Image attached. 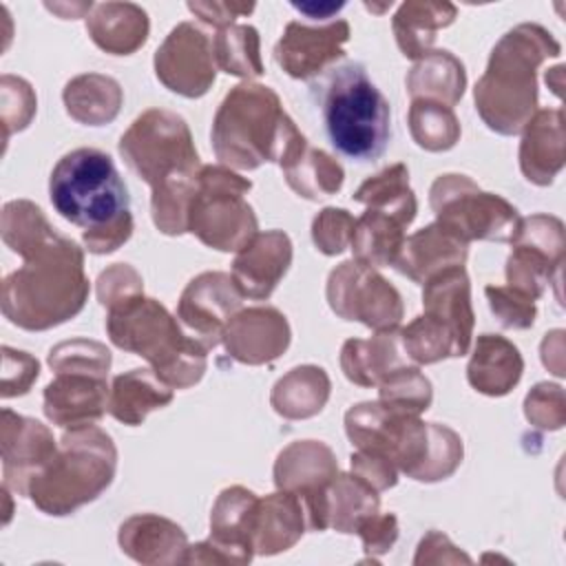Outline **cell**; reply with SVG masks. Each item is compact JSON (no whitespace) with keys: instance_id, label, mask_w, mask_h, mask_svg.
<instances>
[{"instance_id":"cell-1","label":"cell","mask_w":566,"mask_h":566,"mask_svg":"<svg viewBox=\"0 0 566 566\" xmlns=\"http://www.w3.org/2000/svg\"><path fill=\"white\" fill-rule=\"evenodd\" d=\"M49 197L62 219L82 228L91 254H111L133 234L128 188L111 155L99 148H75L57 159Z\"/></svg>"},{"instance_id":"cell-2","label":"cell","mask_w":566,"mask_h":566,"mask_svg":"<svg viewBox=\"0 0 566 566\" xmlns=\"http://www.w3.org/2000/svg\"><path fill=\"white\" fill-rule=\"evenodd\" d=\"M24 263L2 281V314L27 332H44L82 312L88 298L82 248L49 232L18 252Z\"/></svg>"},{"instance_id":"cell-3","label":"cell","mask_w":566,"mask_h":566,"mask_svg":"<svg viewBox=\"0 0 566 566\" xmlns=\"http://www.w3.org/2000/svg\"><path fill=\"white\" fill-rule=\"evenodd\" d=\"M345 431L358 451L387 455L398 471L418 482L447 480L464 455L462 438L453 429L389 411L378 400L349 407Z\"/></svg>"},{"instance_id":"cell-4","label":"cell","mask_w":566,"mask_h":566,"mask_svg":"<svg viewBox=\"0 0 566 566\" xmlns=\"http://www.w3.org/2000/svg\"><path fill=\"white\" fill-rule=\"evenodd\" d=\"M210 137L214 155L239 170H254L265 161L285 166L307 144L279 95L256 82L237 84L223 97Z\"/></svg>"},{"instance_id":"cell-5","label":"cell","mask_w":566,"mask_h":566,"mask_svg":"<svg viewBox=\"0 0 566 566\" xmlns=\"http://www.w3.org/2000/svg\"><path fill=\"white\" fill-rule=\"evenodd\" d=\"M559 42L539 24H520L493 46L473 97L484 124L500 135H517L537 106V69L559 55Z\"/></svg>"},{"instance_id":"cell-6","label":"cell","mask_w":566,"mask_h":566,"mask_svg":"<svg viewBox=\"0 0 566 566\" xmlns=\"http://www.w3.org/2000/svg\"><path fill=\"white\" fill-rule=\"evenodd\" d=\"M106 332L115 347L146 358L157 378L172 389L192 387L203 378L210 349L144 292L108 307Z\"/></svg>"},{"instance_id":"cell-7","label":"cell","mask_w":566,"mask_h":566,"mask_svg":"<svg viewBox=\"0 0 566 566\" xmlns=\"http://www.w3.org/2000/svg\"><path fill=\"white\" fill-rule=\"evenodd\" d=\"M332 146L354 161H376L391 139V111L360 62H345L312 86Z\"/></svg>"},{"instance_id":"cell-8","label":"cell","mask_w":566,"mask_h":566,"mask_svg":"<svg viewBox=\"0 0 566 566\" xmlns=\"http://www.w3.org/2000/svg\"><path fill=\"white\" fill-rule=\"evenodd\" d=\"M117 449L111 436L93 424L66 431L53 460L27 486V497L46 515H69L93 502L115 478Z\"/></svg>"},{"instance_id":"cell-9","label":"cell","mask_w":566,"mask_h":566,"mask_svg":"<svg viewBox=\"0 0 566 566\" xmlns=\"http://www.w3.org/2000/svg\"><path fill=\"white\" fill-rule=\"evenodd\" d=\"M119 155L150 190L175 179L195 177L201 170L186 119L166 108L142 113L122 135Z\"/></svg>"},{"instance_id":"cell-10","label":"cell","mask_w":566,"mask_h":566,"mask_svg":"<svg viewBox=\"0 0 566 566\" xmlns=\"http://www.w3.org/2000/svg\"><path fill=\"white\" fill-rule=\"evenodd\" d=\"M252 181L228 166H201L197 195L188 212V232L219 252H239L259 230L256 214L245 201Z\"/></svg>"},{"instance_id":"cell-11","label":"cell","mask_w":566,"mask_h":566,"mask_svg":"<svg viewBox=\"0 0 566 566\" xmlns=\"http://www.w3.org/2000/svg\"><path fill=\"white\" fill-rule=\"evenodd\" d=\"M431 210L444 228L455 232L467 243L473 239L511 241L520 214L504 197L484 192L467 175H440L429 190Z\"/></svg>"},{"instance_id":"cell-12","label":"cell","mask_w":566,"mask_h":566,"mask_svg":"<svg viewBox=\"0 0 566 566\" xmlns=\"http://www.w3.org/2000/svg\"><path fill=\"white\" fill-rule=\"evenodd\" d=\"M332 312L345 321H358L374 332L396 329L402 321L398 290L374 268L349 259L334 268L325 287Z\"/></svg>"},{"instance_id":"cell-13","label":"cell","mask_w":566,"mask_h":566,"mask_svg":"<svg viewBox=\"0 0 566 566\" xmlns=\"http://www.w3.org/2000/svg\"><path fill=\"white\" fill-rule=\"evenodd\" d=\"M513 250L506 259V283L524 296L537 301L553 276L564 265V223L551 214L520 219L511 239Z\"/></svg>"},{"instance_id":"cell-14","label":"cell","mask_w":566,"mask_h":566,"mask_svg":"<svg viewBox=\"0 0 566 566\" xmlns=\"http://www.w3.org/2000/svg\"><path fill=\"white\" fill-rule=\"evenodd\" d=\"M259 497L245 486L223 489L210 513V539L186 548L184 564H250Z\"/></svg>"},{"instance_id":"cell-15","label":"cell","mask_w":566,"mask_h":566,"mask_svg":"<svg viewBox=\"0 0 566 566\" xmlns=\"http://www.w3.org/2000/svg\"><path fill=\"white\" fill-rule=\"evenodd\" d=\"M155 75L177 95H206L217 75L212 40L192 22L177 24L155 51Z\"/></svg>"},{"instance_id":"cell-16","label":"cell","mask_w":566,"mask_h":566,"mask_svg":"<svg viewBox=\"0 0 566 566\" xmlns=\"http://www.w3.org/2000/svg\"><path fill=\"white\" fill-rule=\"evenodd\" d=\"M243 298L232 274L203 272L184 287L177 303V318L192 338L206 349H212L221 343L223 329L241 310Z\"/></svg>"},{"instance_id":"cell-17","label":"cell","mask_w":566,"mask_h":566,"mask_svg":"<svg viewBox=\"0 0 566 566\" xmlns=\"http://www.w3.org/2000/svg\"><path fill=\"white\" fill-rule=\"evenodd\" d=\"M0 449L2 486L18 495H27L29 480L53 460L57 442L42 422L11 409H2Z\"/></svg>"},{"instance_id":"cell-18","label":"cell","mask_w":566,"mask_h":566,"mask_svg":"<svg viewBox=\"0 0 566 566\" xmlns=\"http://www.w3.org/2000/svg\"><path fill=\"white\" fill-rule=\"evenodd\" d=\"M347 42L349 24L345 20H332L321 27L290 22L274 46V60L290 77L310 80L340 60Z\"/></svg>"},{"instance_id":"cell-19","label":"cell","mask_w":566,"mask_h":566,"mask_svg":"<svg viewBox=\"0 0 566 566\" xmlns=\"http://www.w3.org/2000/svg\"><path fill=\"white\" fill-rule=\"evenodd\" d=\"M106 376L88 371H55L44 387V416L64 429L95 424L108 411Z\"/></svg>"},{"instance_id":"cell-20","label":"cell","mask_w":566,"mask_h":566,"mask_svg":"<svg viewBox=\"0 0 566 566\" xmlns=\"http://www.w3.org/2000/svg\"><path fill=\"white\" fill-rule=\"evenodd\" d=\"M221 340L234 360L265 365L287 349L290 325L276 307H248L230 318Z\"/></svg>"},{"instance_id":"cell-21","label":"cell","mask_w":566,"mask_h":566,"mask_svg":"<svg viewBox=\"0 0 566 566\" xmlns=\"http://www.w3.org/2000/svg\"><path fill=\"white\" fill-rule=\"evenodd\" d=\"M292 263V241L283 230L256 232V237L237 252L232 261V279L243 296L263 301Z\"/></svg>"},{"instance_id":"cell-22","label":"cell","mask_w":566,"mask_h":566,"mask_svg":"<svg viewBox=\"0 0 566 566\" xmlns=\"http://www.w3.org/2000/svg\"><path fill=\"white\" fill-rule=\"evenodd\" d=\"M422 290L424 314L444 323L458 345V354L464 356L471 347L473 336V307H471V283L462 265H453L429 276Z\"/></svg>"},{"instance_id":"cell-23","label":"cell","mask_w":566,"mask_h":566,"mask_svg":"<svg viewBox=\"0 0 566 566\" xmlns=\"http://www.w3.org/2000/svg\"><path fill=\"white\" fill-rule=\"evenodd\" d=\"M566 157L564 113L562 108L537 111L522 128L520 168L537 186H548L557 177Z\"/></svg>"},{"instance_id":"cell-24","label":"cell","mask_w":566,"mask_h":566,"mask_svg":"<svg viewBox=\"0 0 566 566\" xmlns=\"http://www.w3.org/2000/svg\"><path fill=\"white\" fill-rule=\"evenodd\" d=\"M117 542L122 553L148 566L184 564L188 537L179 524L155 513H137L122 522Z\"/></svg>"},{"instance_id":"cell-25","label":"cell","mask_w":566,"mask_h":566,"mask_svg":"<svg viewBox=\"0 0 566 566\" xmlns=\"http://www.w3.org/2000/svg\"><path fill=\"white\" fill-rule=\"evenodd\" d=\"M334 451L318 440H296L287 444L274 462L276 489L292 491L301 500L318 495L336 478Z\"/></svg>"},{"instance_id":"cell-26","label":"cell","mask_w":566,"mask_h":566,"mask_svg":"<svg viewBox=\"0 0 566 566\" xmlns=\"http://www.w3.org/2000/svg\"><path fill=\"white\" fill-rule=\"evenodd\" d=\"M380 497L374 486L354 473H336L325 486L310 531L334 528L338 533H356L358 524L378 513Z\"/></svg>"},{"instance_id":"cell-27","label":"cell","mask_w":566,"mask_h":566,"mask_svg":"<svg viewBox=\"0 0 566 566\" xmlns=\"http://www.w3.org/2000/svg\"><path fill=\"white\" fill-rule=\"evenodd\" d=\"M467 254L469 243L436 221L405 239L402 250L394 265L400 274L422 285L429 276H433L440 270L464 265Z\"/></svg>"},{"instance_id":"cell-28","label":"cell","mask_w":566,"mask_h":566,"mask_svg":"<svg viewBox=\"0 0 566 566\" xmlns=\"http://www.w3.org/2000/svg\"><path fill=\"white\" fill-rule=\"evenodd\" d=\"M307 517L296 493L279 489L259 497L252 546L254 555H276L292 548L305 533Z\"/></svg>"},{"instance_id":"cell-29","label":"cell","mask_w":566,"mask_h":566,"mask_svg":"<svg viewBox=\"0 0 566 566\" xmlns=\"http://www.w3.org/2000/svg\"><path fill=\"white\" fill-rule=\"evenodd\" d=\"M524 360L520 349L497 334H482L475 340L467 365L469 385L484 396H506L522 378Z\"/></svg>"},{"instance_id":"cell-30","label":"cell","mask_w":566,"mask_h":566,"mask_svg":"<svg viewBox=\"0 0 566 566\" xmlns=\"http://www.w3.org/2000/svg\"><path fill=\"white\" fill-rule=\"evenodd\" d=\"M400 334L396 329L376 332L371 338H349L340 349V369L347 380L360 387L380 385L394 369L407 365Z\"/></svg>"},{"instance_id":"cell-31","label":"cell","mask_w":566,"mask_h":566,"mask_svg":"<svg viewBox=\"0 0 566 566\" xmlns=\"http://www.w3.org/2000/svg\"><path fill=\"white\" fill-rule=\"evenodd\" d=\"M148 15L133 2H102L86 18L91 40L111 55H130L148 38Z\"/></svg>"},{"instance_id":"cell-32","label":"cell","mask_w":566,"mask_h":566,"mask_svg":"<svg viewBox=\"0 0 566 566\" xmlns=\"http://www.w3.org/2000/svg\"><path fill=\"white\" fill-rule=\"evenodd\" d=\"M170 400L172 387L159 380L153 369H130L113 378L108 413L128 427H137L150 411L166 407Z\"/></svg>"},{"instance_id":"cell-33","label":"cell","mask_w":566,"mask_h":566,"mask_svg":"<svg viewBox=\"0 0 566 566\" xmlns=\"http://www.w3.org/2000/svg\"><path fill=\"white\" fill-rule=\"evenodd\" d=\"M66 113L84 126L111 124L122 108L124 93L117 80L99 73H84L66 82L62 91Z\"/></svg>"},{"instance_id":"cell-34","label":"cell","mask_w":566,"mask_h":566,"mask_svg":"<svg viewBox=\"0 0 566 566\" xmlns=\"http://www.w3.org/2000/svg\"><path fill=\"white\" fill-rule=\"evenodd\" d=\"M329 389L332 385L323 367L301 365L276 380L270 402L279 416L287 420H303L323 411Z\"/></svg>"},{"instance_id":"cell-35","label":"cell","mask_w":566,"mask_h":566,"mask_svg":"<svg viewBox=\"0 0 566 566\" xmlns=\"http://www.w3.org/2000/svg\"><path fill=\"white\" fill-rule=\"evenodd\" d=\"M458 9L449 2H405L394 15V35L398 49L409 60L424 57L433 42L436 33L453 24Z\"/></svg>"},{"instance_id":"cell-36","label":"cell","mask_w":566,"mask_h":566,"mask_svg":"<svg viewBox=\"0 0 566 566\" xmlns=\"http://www.w3.org/2000/svg\"><path fill=\"white\" fill-rule=\"evenodd\" d=\"M467 88L464 64L449 51H429L407 75L411 99H431L455 106Z\"/></svg>"},{"instance_id":"cell-37","label":"cell","mask_w":566,"mask_h":566,"mask_svg":"<svg viewBox=\"0 0 566 566\" xmlns=\"http://www.w3.org/2000/svg\"><path fill=\"white\" fill-rule=\"evenodd\" d=\"M405 228L407 223L400 221L398 217L367 208L354 226L352 234V250L354 259L369 265V268H387L394 265L402 243H405Z\"/></svg>"},{"instance_id":"cell-38","label":"cell","mask_w":566,"mask_h":566,"mask_svg":"<svg viewBox=\"0 0 566 566\" xmlns=\"http://www.w3.org/2000/svg\"><path fill=\"white\" fill-rule=\"evenodd\" d=\"M283 168L287 186L303 199L318 201L336 195L343 186V166L321 148L305 144Z\"/></svg>"},{"instance_id":"cell-39","label":"cell","mask_w":566,"mask_h":566,"mask_svg":"<svg viewBox=\"0 0 566 566\" xmlns=\"http://www.w3.org/2000/svg\"><path fill=\"white\" fill-rule=\"evenodd\" d=\"M354 201L365 203L367 208L389 212L407 226L416 219L418 212V201L413 190L409 188V170L405 164H394L378 175L365 179L354 192Z\"/></svg>"},{"instance_id":"cell-40","label":"cell","mask_w":566,"mask_h":566,"mask_svg":"<svg viewBox=\"0 0 566 566\" xmlns=\"http://www.w3.org/2000/svg\"><path fill=\"white\" fill-rule=\"evenodd\" d=\"M212 51L217 69L228 75L245 77L248 82L263 75L259 33L250 24H230L219 29V33L212 38Z\"/></svg>"},{"instance_id":"cell-41","label":"cell","mask_w":566,"mask_h":566,"mask_svg":"<svg viewBox=\"0 0 566 566\" xmlns=\"http://www.w3.org/2000/svg\"><path fill=\"white\" fill-rule=\"evenodd\" d=\"M409 130L413 142L429 153H444L460 139V122L453 108L431 99H411Z\"/></svg>"},{"instance_id":"cell-42","label":"cell","mask_w":566,"mask_h":566,"mask_svg":"<svg viewBox=\"0 0 566 566\" xmlns=\"http://www.w3.org/2000/svg\"><path fill=\"white\" fill-rule=\"evenodd\" d=\"M433 387L429 378L413 365H402L394 369L378 385V402L396 413L420 416L431 407Z\"/></svg>"},{"instance_id":"cell-43","label":"cell","mask_w":566,"mask_h":566,"mask_svg":"<svg viewBox=\"0 0 566 566\" xmlns=\"http://www.w3.org/2000/svg\"><path fill=\"white\" fill-rule=\"evenodd\" d=\"M400 345L407 358H411L418 365H431L444 358L460 356L451 329L429 314L416 316L400 332Z\"/></svg>"},{"instance_id":"cell-44","label":"cell","mask_w":566,"mask_h":566,"mask_svg":"<svg viewBox=\"0 0 566 566\" xmlns=\"http://www.w3.org/2000/svg\"><path fill=\"white\" fill-rule=\"evenodd\" d=\"M46 363L53 371H88L108 376L111 352L97 340L73 338L51 347Z\"/></svg>"},{"instance_id":"cell-45","label":"cell","mask_w":566,"mask_h":566,"mask_svg":"<svg viewBox=\"0 0 566 566\" xmlns=\"http://www.w3.org/2000/svg\"><path fill=\"white\" fill-rule=\"evenodd\" d=\"M35 93L31 84L15 75L0 77V117L4 128V142L18 130H24L35 115Z\"/></svg>"},{"instance_id":"cell-46","label":"cell","mask_w":566,"mask_h":566,"mask_svg":"<svg viewBox=\"0 0 566 566\" xmlns=\"http://www.w3.org/2000/svg\"><path fill=\"white\" fill-rule=\"evenodd\" d=\"M489 307L497 323L506 329H528L535 323L537 307L535 301L522 292L504 285H489L484 290Z\"/></svg>"},{"instance_id":"cell-47","label":"cell","mask_w":566,"mask_h":566,"mask_svg":"<svg viewBox=\"0 0 566 566\" xmlns=\"http://www.w3.org/2000/svg\"><path fill=\"white\" fill-rule=\"evenodd\" d=\"M356 219L343 208H325L312 221V241L318 252L334 256L349 248Z\"/></svg>"},{"instance_id":"cell-48","label":"cell","mask_w":566,"mask_h":566,"mask_svg":"<svg viewBox=\"0 0 566 566\" xmlns=\"http://www.w3.org/2000/svg\"><path fill=\"white\" fill-rule=\"evenodd\" d=\"M524 416L539 429H562L566 422V402L559 385L539 382L524 398Z\"/></svg>"},{"instance_id":"cell-49","label":"cell","mask_w":566,"mask_h":566,"mask_svg":"<svg viewBox=\"0 0 566 566\" xmlns=\"http://www.w3.org/2000/svg\"><path fill=\"white\" fill-rule=\"evenodd\" d=\"M40 376V363L29 352L2 347V398L24 396Z\"/></svg>"},{"instance_id":"cell-50","label":"cell","mask_w":566,"mask_h":566,"mask_svg":"<svg viewBox=\"0 0 566 566\" xmlns=\"http://www.w3.org/2000/svg\"><path fill=\"white\" fill-rule=\"evenodd\" d=\"M142 292H144V281L139 272L128 263H115L108 270H104L97 279V301L106 310Z\"/></svg>"},{"instance_id":"cell-51","label":"cell","mask_w":566,"mask_h":566,"mask_svg":"<svg viewBox=\"0 0 566 566\" xmlns=\"http://www.w3.org/2000/svg\"><path fill=\"white\" fill-rule=\"evenodd\" d=\"M398 520L394 513H374L369 517H365L356 533L363 539V551L367 555V562H376L378 555H385L394 548L396 539H398Z\"/></svg>"},{"instance_id":"cell-52","label":"cell","mask_w":566,"mask_h":566,"mask_svg":"<svg viewBox=\"0 0 566 566\" xmlns=\"http://www.w3.org/2000/svg\"><path fill=\"white\" fill-rule=\"evenodd\" d=\"M352 473L365 480L369 486H374L378 493L396 486L398 482V469L396 464L376 451H358L352 453Z\"/></svg>"},{"instance_id":"cell-53","label":"cell","mask_w":566,"mask_h":566,"mask_svg":"<svg viewBox=\"0 0 566 566\" xmlns=\"http://www.w3.org/2000/svg\"><path fill=\"white\" fill-rule=\"evenodd\" d=\"M471 564V557L467 553H462L455 544H451V539L440 533V531H429L416 551L413 564Z\"/></svg>"},{"instance_id":"cell-54","label":"cell","mask_w":566,"mask_h":566,"mask_svg":"<svg viewBox=\"0 0 566 566\" xmlns=\"http://www.w3.org/2000/svg\"><path fill=\"white\" fill-rule=\"evenodd\" d=\"M188 9L199 15L203 22L217 27V29H226L230 24H234V20L239 15L252 13L254 4L252 2H188Z\"/></svg>"},{"instance_id":"cell-55","label":"cell","mask_w":566,"mask_h":566,"mask_svg":"<svg viewBox=\"0 0 566 566\" xmlns=\"http://www.w3.org/2000/svg\"><path fill=\"white\" fill-rule=\"evenodd\" d=\"M298 13H303V15H307L310 20H321V22H325L327 24V20L334 15V13H338L343 7H345V2H294L292 4Z\"/></svg>"},{"instance_id":"cell-56","label":"cell","mask_w":566,"mask_h":566,"mask_svg":"<svg viewBox=\"0 0 566 566\" xmlns=\"http://www.w3.org/2000/svg\"><path fill=\"white\" fill-rule=\"evenodd\" d=\"M93 7H95V4H91V2H88V4H75V7L71 9V15H75V11L82 15L84 11H91ZM46 9H51V11H55V13H62V9H64V7H62V4H46ZM64 18H69V13H66Z\"/></svg>"}]
</instances>
